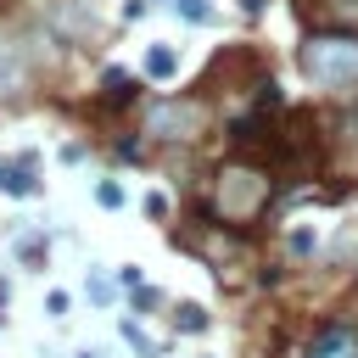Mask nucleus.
Wrapping results in <instances>:
<instances>
[{
  "instance_id": "2",
  "label": "nucleus",
  "mask_w": 358,
  "mask_h": 358,
  "mask_svg": "<svg viewBox=\"0 0 358 358\" xmlns=\"http://www.w3.org/2000/svg\"><path fill=\"white\" fill-rule=\"evenodd\" d=\"M302 73L319 90H352L358 84V34H308L302 39Z\"/></svg>"
},
{
  "instance_id": "7",
  "label": "nucleus",
  "mask_w": 358,
  "mask_h": 358,
  "mask_svg": "<svg viewBox=\"0 0 358 358\" xmlns=\"http://www.w3.org/2000/svg\"><path fill=\"white\" fill-rule=\"evenodd\" d=\"M324 22H336V28L358 34V0H324Z\"/></svg>"
},
{
  "instance_id": "8",
  "label": "nucleus",
  "mask_w": 358,
  "mask_h": 358,
  "mask_svg": "<svg viewBox=\"0 0 358 358\" xmlns=\"http://www.w3.org/2000/svg\"><path fill=\"white\" fill-rule=\"evenodd\" d=\"M173 67H179V56H173L168 45H151V50H145V73H151V78H173Z\"/></svg>"
},
{
  "instance_id": "17",
  "label": "nucleus",
  "mask_w": 358,
  "mask_h": 358,
  "mask_svg": "<svg viewBox=\"0 0 358 358\" xmlns=\"http://www.w3.org/2000/svg\"><path fill=\"white\" fill-rule=\"evenodd\" d=\"M241 11H263V0H241Z\"/></svg>"
},
{
  "instance_id": "14",
  "label": "nucleus",
  "mask_w": 358,
  "mask_h": 358,
  "mask_svg": "<svg viewBox=\"0 0 358 358\" xmlns=\"http://www.w3.org/2000/svg\"><path fill=\"white\" fill-rule=\"evenodd\" d=\"M67 308H73V302H67V291H50V296H45V313H50V319H62Z\"/></svg>"
},
{
  "instance_id": "4",
  "label": "nucleus",
  "mask_w": 358,
  "mask_h": 358,
  "mask_svg": "<svg viewBox=\"0 0 358 358\" xmlns=\"http://www.w3.org/2000/svg\"><path fill=\"white\" fill-rule=\"evenodd\" d=\"M22 84H28V56H22V39L0 28V101L22 95Z\"/></svg>"
},
{
  "instance_id": "13",
  "label": "nucleus",
  "mask_w": 358,
  "mask_h": 358,
  "mask_svg": "<svg viewBox=\"0 0 358 358\" xmlns=\"http://www.w3.org/2000/svg\"><path fill=\"white\" fill-rule=\"evenodd\" d=\"M90 302H112V280L106 274H90Z\"/></svg>"
},
{
  "instance_id": "3",
  "label": "nucleus",
  "mask_w": 358,
  "mask_h": 358,
  "mask_svg": "<svg viewBox=\"0 0 358 358\" xmlns=\"http://www.w3.org/2000/svg\"><path fill=\"white\" fill-rule=\"evenodd\" d=\"M201 129H207V106L201 101H157L145 112V134L168 140V145H190V140H201Z\"/></svg>"
},
{
  "instance_id": "9",
  "label": "nucleus",
  "mask_w": 358,
  "mask_h": 358,
  "mask_svg": "<svg viewBox=\"0 0 358 358\" xmlns=\"http://www.w3.org/2000/svg\"><path fill=\"white\" fill-rule=\"evenodd\" d=\"M11 252H17V263H39V257H45V241H39V235H28V241L17 235V241H11Z\"/></svg>"
},
{
  "instance_id": "11",
  "label": "nucleus",
  "mask_w": 358,
  "mask_h": 358,
  "mask_svg": "<svg viewBox=\"0 0 358 358\" xmlns=\"http://www.w3.org/2000/svg\"><path fill=\"white\" fill-rule=\"evenodd\" d=\"M95 201H101V207H123V185L101 179V185H95Z\"/></svg>"
},
{
  "instance_id": "5",
  "label": "nucleus",
  "mask_w": 358,
  "mask_h": 358,
  "mask_svg": "<svg viewBox=\"0 0 358 358\" xmlns=\"http://www.w3.org/2000/svg\"><path fill=\"white\" fill-rule=\"evenodd\" d=\"M302 358H358V330L352 324H324Z\"/></svg>"
},
{
  "instance_id": "6",
  "label": "nucleus",
  "mask_w": 358,
  "mask_h": 358,
  "mask_svg": "<svg viewBox=\"0 0 358 358\" xmlns=\"http://www.w3.org/2000/svg\"><path fill=\"white\" fill-rule=\"evenodd\" d=\"M129 101H134V78L112 67V73L101 78V106H129Z\"/></svg>"
},
{
  "instance_id": "12",
  "label": "nucleus",
  "mask_w": 358,
  "mask_h": 358,
  "mask_svg": "<svg viewBox=\"0 0 358 358\" xmlns=\"http://www.w3.org/2000/svg\"><path fill=\"white\" fill-rule=\"evenodd\" d=\"M179 17H185V22H207L213 6H207V0H179Z\"/></svg>"
},
{
  "instance_id": "18",
  "label": "nucleus",
  "mask_w": 358,
  "mask_h": 358,
  "mask_svg": "<svg viewBox=\"0 0 358 358\" xmlns=\"http://www.w3.org/2000/svg\"><path fill=\"white\" fill-rule=\"evenodd\" d=\"M78 358H101V352H78Z\"/></svg>"
},
{
  "instance_id": "1",
  "label": "nucleus",
  "mask_w": 358,
  "mask_h": 358,
  "mask_svg": "<svg viewBox=\"0 0 358 358\" xmlns=\"http://www.w3.org/2000/svg\"><path fill=\"white\" fill-rule=\"evenodd\" d=\"M268 196H274V185L257 162H229L213 179V218L218 224H252L268 207Z\"/></svg>"
},
{
  "instance_id": "10",
  "label": "nucleus",
  "mask_w": 358,
  "mask_h": 358,
  "mask_svg": "<svg viewBox=\"0 0 358 358\" xmlns=\"http://www.w3.org/2000/svg\"><path fill=\"white\" fill-rule=\"evenodd\" d=\"M173 324H179V330H207V313H201L196 302H185V308L173 313Z\"/></svg>"
},
{
  "instance_id": "15",
  "label": "nucleus",
  "mask_w": 358,
  "mask_h": 358,
  "mask_svg": "<svg viewBox=\"0 0 358 358\" xmlns=\"http://www.w3.org/2000/svg\"><path fill=\"white\" fill-rule=\"evenodd\" d=\"M145 213H151V218H162V213H168V196H162V190H151V196H145Z\"/></svg>"
},
{
  "instance_id": "16",
  "label": "nucleus",
  "mask_w": 358,
  "mask_h": 358,
  "mask_svg": "<svg viewBox=\"0 0 358 358\" xmlns=\"http://www.w3.org/2000/svg\"><path fill=\"white\" fill-rule=\"evenodd\" d=\"M134 302H140V308H157V302H162V296H157V291H151V285H134Z\"/></svg>"
},
{
  "instance_id": "19",
  "label": "nucleus",
  "mask_w": 358,
  "mask_h": 358,
  "mask_svg": "<svg viewBox=\"0 0 358 358\" xmlns=\"http://www.w3.org/2000/svg\"><path fill=\"white\" fill-rule=\"evenodd\" d=\"M0 179H6V162H0Z\"/></svg>"
}]
</instances>
